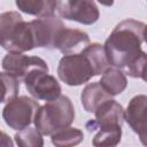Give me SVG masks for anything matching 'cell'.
<instances>
[{
  "mask_svg": "<svg viewBox=\"0 0 147 147\" xmlns=\"http://www.w3.org/2000/svg\"><path fill=\"white\" fill-rule=\"evenodd\" d=\"M144 22L127 18L116 25L107 38L103 48L110 65L125 70L146 53L141 49L145 41Z\"/></svg>",
  "mask_w": 147,
  "mask_h": 147,
  "instance_id": "cell-1",
  "label": "cell"
},
{
  "mask_svg": "<svg viewBox=\"0 0 147 147\" xmlns=\"http://www.w3.org/2000/svg\"><path fill=\"white\" fill-rule=\"evenodd\" d=\"M74 119L75 109L71 100L65 95H60L55 100L39 107L33 122L36 129L41 134L52 136L59 130L70 126Z\"/></svg>",
  "mask_w": 147,
  "mask_h": 147,
  "instance_id": "cell-2",
  "label": "cell"
},
{
  "mask_svg": "<svg viewBox=\"0 0 147 147\" xmlns=\"http://www.w3.org/2000/svg\"><path fill=\"white\" fill-rule=\"evenodd\" d=\"M0 45L8 52L23 53L34 48L30 22H24L17 11L0 14Z\"/></svg>",
  "mask_w": 147,
  "mask_h": 147,
  "instance_id": "cell-3",
  "label": "cell"
},
{
  "mask_svg": "<svg viewBox=\"0 0 147 147\" xmlns=\"http://www.w3.org/2000/svg\"><path fill=\"white\" fill-rule=\"evenodd\" d=\"M98 75L94 64L83 51L77 54L64 55L59 62L57 76L69 86L82 85Z\"/></svg>",
  "mask_w": 147,
  "mask_h": 147,
  "instance_id": "cell-4",
  "label": "cell"
},
{
  "mask_svg": "<svg viewBox=\"0 0 147 147\" xmlns=\"http://www.w3.org/2000/svg\"><path fill=\"white\" fill-rule=\"evenodd\" d=\"M39 108V103L29 96H15L7 102L2 109V118L13 130H22L30 126L34 115Z\"/></svg>",
  "mask_w": 147,
  "mask_h": 147,
  "instance_id": "cell-5",
  "label": "cell"
},
{
  "mask_svg": "<svg viewBox=\"0 0 147 147\" xmlns=\"http://www.w3.org/2000/svg\"><path fill=\"white\" fill-rule=\"evenodd\" d=\"M42 69H33L23 78L28 92L37 100L52 101L61 95V86L55 77Z\"/></svg>",
  "mask_w": 147,
  "mask_h": 147,
  "instance_id": "cell-6",
  "label": "cell"
},
{
  "mask_svg": "<svg viewBox=\"0 0 147 147\" xmlns=\"http://www.w3.org/2000/svg\"><path fill=\"white\" fill-rule=\"evenodd\" d=\"M57 14L65 20L91 25L99 20V8L93 0H56Z\"/></svg>",
  "mask_w": 147,
  "mask_h": 147,
  "instance_id": "cell-7",
  "label": "cell"
},
{
  "mask_svg": "<svg viewBox=\"0 0 147 147\" xmlns=\"http://www.w3.org/2000/svg\"><path fill=\"white\" fill-rule=\"evenodd\" d=\"M32 36L34 40V47L54 48L55 40L60 31L64 28V24L60 18L51 15L33 20L30 22Z\"/></svg>",
  "mask_w": 147,
  "mask_h": 147,
  "instance_id": "cell-8",
  "label": "cell"
},
{
  "mask_svg": "<svg viewBox=\"0 0 147 147\" xmlns=\"http://www.w3.org/2000/svg\"><path fill=\"white\" fill-rule=\"evenodd\" d=\"M2 68L6 72L15 76L17 79H23L28 72L33 69L48 71V65L42 59L15 52H8V54L2 59Z\"/></svg>",
  "mask_w": 147,
  "mask_h": 147,
  "instance_id": "cell-9",
  "label": "cell"
},
{
  "mask_svg": "<svg viewBox=\"0 0 147 147\" xmlns=\"http://www.w3.org/2000/svg\"><path fill=\"white\" fill-rule=\"evenodd\" d=\"M147 98L144 94L137 95L131 99L124 111V119H126L130 127L139 136L141 142L146 145L147 139V123H146Z\"/></svg>",
  "mask_w": 147,
  "mask_h": 147,
  "instance_id": "cell-10",
  "label": "cell"
},
{
  "mask_svg": "<svg viewBox=\"0 0 147 147\" xmlns=\"http://www.w3.org/2000/svg\"><path fill=\"white\" fill-rule=\"evenodd\" d=\"M95 119L86 124L88 131H94L106 126H122L124 123V109L115 100H107L94 111Z\"/></svg>",
  "mask_w": 147,
  "mask_h": 147,
  "instance_id": "cell-11",
  "label": "cell"
},
{
  "mask_svg": "<svg viewBox=\"0 0 147 147\" xmlns=\"http://www.w3.org/2000/svg\"><path fill=\"white\" fill-rule=\"evenodd\" d=\"M90 44L88 34L77 29L63 28L54 44V48L59 49L62 54H77L80 53Z\"/></svg>",
  "mask_w": 147,
  "mask_h": 147,
  "instance_id": "cell-12",
  "label": "cell"
},
{
  "mask_svg": "<svg viewBox=\"0 0 147 147\" xmlns=\"http://www.w3.org/2000/svg\"><path fill=\"white\" fill-rule=\"evenodd\" d=\"M109 99H111V95L106 92L99 82L86 85L80 95L82 105L87 113H94L101 103Z\"/></svg>",
  "mask_w": 147,
  "mask_h": 147,
  "instance_id": "cell-13",
  "label": "cell"
},
{
  "mask_svg": "<svg viewBox=\"0 0 147 147\" xmlns=\"http://www.w3.org/2000/svg\"><path fill=\"white\" fill-rule=\"evenodd\" d=\"M99 83L106 90V92L111 96L121 94L126 88V85H127V80L124 72L115 67L106 68L105 71L102 72V76Z\"/></svg>",
  "mask_w": 147,
  "mask_h": 147,
  "instance_id": "cell-14",
  "label": "cell"
},
{
  "mask_svg": "<svg viewBox=\"0 0 147 147\" xmlns=\"http://www.w3.org/2000/svg\"><path fill=\"white\" fill-rule=\"evenodd\" d=\"M15 2L21 11L38 17L51 16L56 9V0H15Z\"/></svg>",
  "mask_w": 147,
  "mask_h": 147,
  "instance_id": "cell-15",
  "label": "cell"
},
{
  "mask_svg": "<svg viewBox=\"0 0 147 147\" xmlns=\"http://www.w3.org/2000/svg\"><path fill=\"white\" fill-rule=\"evenodd\" d=\"M98 133L93 138V146L105 147V146H116L121 141L122 126H106L96 129Z\"/></svg>",
  "mask_w": 147,
  "mask_h": 147,
  "instance_id": "cell-16",
  "label": "cell"
},
{
  "mask_svg": "<svg viewBox=\"0 0 147 147\" xmlns=\"http://www.w3.org/2000/svg\"><path fill=\"white\" fill-rule=\"evenodd\" d=\"M84 139V134L79 129L64 127L52 134V144L59 147H68L78 145Z\"/></svg>",
  "mask_w": 147,
  "mask_h": 147,
  "instance_id": "cell-17",
  "label": "cell"
},
{
  "mask_svg": "<svg viewBox=\"0 0 147 147\" xmlns=\"http://www.w3.org/2000/svg\"><path fill=\"white\" fill-rule=\"evenodd\" d=\"M20 91V79L8 72H0V103L8 102L17 96Z\"/></svg>",
  "mask_w": 147,
  "mask_h": 147,
  "instance_id": "cell-18",
  "label": "cell"
},
{
  "mask_svg": "<svg viewBox=\"0 0 147 147\" xmlns=\"http://www.w3.org/2000/svg\"><path fill=\"white\" fill-rule=\"evenodd\" d=\"M42 134L33 127H24L15 134V141L21 147H41L44 145Z\"/></svg>",
  "mask_w": 147,
  "mask_h": 147,
  "instance_id": "cell-19",
  "label": "cell"
},
{
  "mask_svg": "<svg viewBox=\"0 0 147 147\" xmlns=\"http://www.w3.org/2000/svg\"><path fill=\"white\" fill-rule=\"evenodd\" d=\"M146 59L147 55H142L138 61H136L133 64H131L129 68H126L124 71L126 75L133 77V78H141L145 79V67H146Z\"/></svg>",
  "mask_w": 147,
  "mask_h": 147,
  "instance_id": "cell-20",
  "label": "cell"
},
{
  "mask_svg": "<svg viewBox=\"0 0 147 147\" xmlns=\"http://www.w3.org/2000/svg\"><path fill=\"white\" fill-rule=\"evenodd\" d=\"M13 145H14V142L10 139V137L0 130V146H6V147L9 146V147H11Z\"/></svg>",
  "mask_w": 147,
  "mask_h": 147,
  "instance_id": "cell-21",
  "label": "cell"
},
{
  "mask_svg": "<svg viewBox=\"0 0 147 147\" xmlns=\"http://www.w3.org/2000/svg\"><path fill=\"white\" fill-rule=\"evenodd\" d=\"M101 5H103V6H113V3H114V0H98Z\"/></svg>",
  "mask_w": 147,
  "mask_h": 147,
  "instance_id": "cell-22",
  "label": "cell"
}]
</instances>
